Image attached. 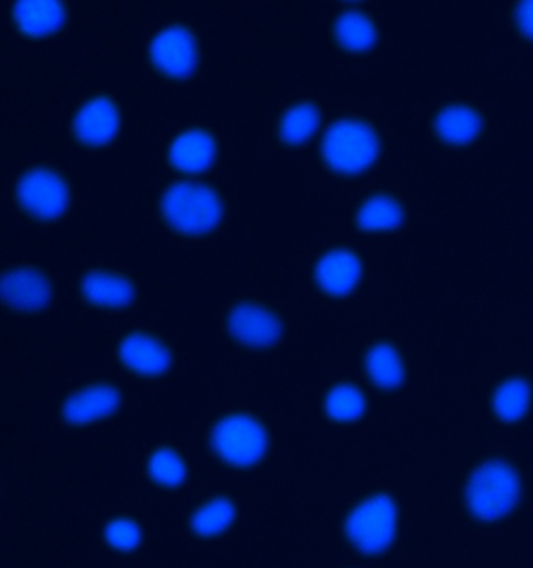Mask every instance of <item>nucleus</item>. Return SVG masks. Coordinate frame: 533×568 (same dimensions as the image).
<instances>
[{
  "instance_id": "15",
  "label": "nucleus",
  "mask_w": 533,
  "mask_h": 568,
  "mask_svg": "<svg viewBox=\"0 0 533 568\" xmlns=\"http://www.w3.org/2000/svg\"><path fill=\"white\" fill-rule=\"evenodd\" d=\"M168 156L179 172L201 174L217 160V141L205 130H187L172 141Z\"/></svg>"
},
{
  "instance_id": "8",
  "label": "nucleus",
  "mask_w": 533,
  "mask_h": 568,
  "mask_svg": "<svg viewBox=\"0 0 533 568\" xmlns=\"http://www.w3.org/2000/svg\"><path fill=\"white\" fill-rule=\"evenodd\" d=\"M149 55L161 74L171 79H187L198 68V41L185 27H167L153 37Z\"/></svg>"
},
{
  "instance_id": "5",
  "label": "nucleus",
  "mask_w": 533,
  "mask_h": 568,
  "mask_svg": "<svg viewBox=\"0 0 533 568\" xmlns=\"http://www.w3.org/2000/svg\"><path fill=\"white\" fill-rule=\"evenodd\" d=\"M398 527L396 503L389 495H374L360 503L346 520V535L363 552H382L393 542Z\"/></svg>"
},
{
  "instance_id": "7",
  "label": "nucleus",
  "mask_w": 533,
  "mask_h": 568,
  "mask_svg": "<svg viewBox=\"0 0 533 568\" xmlns=\"http://www.w3.org/2000/svg\"><path fill=\"white\" fill-rule=\"evenodd\" d=\"M228 332L244 347L266 351L282 339L283 324L278 314L266 306L243 302L229 311Z\"/></svg>"
},
{
  "instance_id": "14",
  "label": "nucleus",
  "mask_w": 533,
  "mask_h": 568,
  "mask_svg": "<svg viewBox=\"0 0 533 568\" xmlns=\"http://www.w3.org/2000/svg\"><path fill=\"white\" fill-rule=\"evenodd\" d=\"M83 298L105 310L128 308L135 302L137 290L124 275L110 271H91L80 282Z\"/></svg>"
},
{
  "instance_id": "25",
  "label": "nucleus",
  "mask_w": 533,
  "mask_h": 568,
  "mask_svg": "<svg viewBox=\"0 0 533 568\" xmlns=\"http://www.w3.org/2000/svg\"><path fill=\"white\" fill-rule=\"evenodd\" d=\"M324 409L332 420L348 424V422H354L363 416L364 409H366V400H364V395L359 387L343 383V385L329 390Z\"/></svg>"
},
{
  "instance_id": "2",
  "label": "nucleus",
  "mask_w": 533,
  "mask_h": 568,
  "mask_svg": "<svg viewBox=\"0 0 533 568\" xmlns=\"http://www.w3.org/2000/svg\"><path fill=\"white\" fill-rule=\"evenodd\" d=\"M379 138L373 126L359 119L333 122L321 142L322 160L343 175L362 174L378 160Z\"/></svg>"
},
{
  "instance_id": "21",
  "label": "nucleus",
  "mask_w": 533,
  "mask_h": 568,
  "mask_svg": "<svg viewBox=\"0 0 533 568\" xmlns=\"http://www.w3.org/2000/svg\"><path fill=\"white\" fill-rule=\"evenodd\" d=\"M237 508L228 497L203 503L190 518V527L199 537H214L228 531L235 521Z\"/></svg>"
},
{
  "instance_id": "10",
  "label": "nucleus",
  "mask_w": 533,
  "mask_h": 568,
  "mask_svg": "<svg viewBox=\"0 0 533 568\" xmlns=\"http://www.w3.org/2000/svg\"><path fill=\"white\" fill-rule=\"evenodd\" d=\"M121 402L118 387L109 383H98L69 395L61 406V418L72 426L95 424L113 416L121 406Z\"/></svg>"
},
{
  "instance_id": "13",
  "label": "nucleus",
  "mask_w": 533,
  "mask_h": 568,
  "mask_svg": "<svg viewBox=\"0 0 533 568\" xmlns=\"http://www.w3.org/2000/svg\"><path fill=\"white\" fill-rule=\"evenodd\" d=\"M362 278V263L348 248H333L321 256L314 266V282L322 293L344 297L355 290Z\"/></svg>"
},
{
  "instance_id": "4",
  "label": "nucleus",
  "mask_w": 533,
  "mask_h": 568,
  "mask_svg": "<svg viewBox=\"0 0 533 568\" xmlns=\"http://www.w3.org/2000/svg\"><path fill=\"white\" fill-rule=\"evenodd\" d=\"M210 447L228 466L249 468L266 456L270 436L259 418L230 414L214 424L210 432Z\"/></svg>"
},
{
  "instance_id": "22",
  "label": "nucleus",
  "mask_w": 533,
  "mask_h": 568,
  "mask_svg": "<svg viewBox=\"0 0 533 568\" xmlns=\"http://www.w3.org/2000/svg\"><path fill=\"white\" fill-rule=\"evenodd\" d=\"M321 124L320 110L313 103H296L283 113L279 124L280 140L286 145H301L312 140Z\"/></svg>"
},
{
  "instance_id": "9",
  "label": "nucleus",
  "mask_w": 533,
  "mask_h": 568,
  "mask_svg": "<svg viewBox=\"0 0 533 568\" xmlns=\"http://www.w3.org/2000/svg\"><path fill=\"white\" fill-rule=\"evenodd\" d=\"M51 280L33 267L11 268L3 275L2 298L9 308L19 313H40L51 305Z\"/></svg>"
},
{
  "instance_id": "16",
  "label": "nucleus",
  "mask_w": 533,
  "mask_h": 568,
  "mask_svg": "<svg viewBox=\"0 0 533 568\" xmlns=\"http://www.w3.org/2000/svg\"><path fill=\"white\" fill-rule=\"evenodd\" d=\"M13 19L27 37L46 38L59 32L64 26L67 11L60 2L27 0L14 6Z\"/></svg>"
},
{
  "instance_id": "12",
  "label": "nucleus",
  "mask_w": 533,
  "mask_h": 568,
  "mask_svg": "<svg viewBox=\"0 0 533 568\" xmlns=\"http://www.w3.org/2000/svg\"><path fill=\"white\" fill-rule=\"evenodd\" d=\"M119 359L133 374L155 378L172 366L170 348L148 333H130L118 348Z\"/></svg>"
},
{
  "instance_id": "18",
  "label": "nucleus",
  "mask_w": 533,
  "mask_h": 568,
  "mask_svg": "<svg viewBox=\"0 0 533 568\" xmlns=\"http://www.w3.org/2000/svg\"><path fill=\"white\" fill-rule=\"evenodd\" d=\"M333 33L341 48L352 53L370 51L378 40L374 22L366 14L355 10L340 14L333 26Z\"/></svg>"
},
{
  "instance_id": "26",
  "label": "nucleus",
  "mask_w": 533,
  "mask_h": 568,
  "mask_svg": "<svg viewBox=\"0 0 533 568\" xmlns=\"http://www.w3.org/2000/svg\"><path fill=\"white\" fill-rule=\"evenodd\" d=\"M105 539L114 550L129 552L140 547L143 531L132 518L119 517L107 525Z\"/></svg>"
},
{
  "instance_id": "27",
  "label": "nucleus",
  "mask_w": 533,
  "mask_h": 568,
  "mask_svg": "<svg viewBox=\"0 0 533 568\" xmlns=\"http://www.w3.org/2000/svg\"><path fill=\"white\" fill-rule=\"evenodd\" d=\"M516 22L521 32L533 41V2H523L516 9Z\"/></svg>"
},
{
  "instance_id": "6",
  "label": "nucleus",
  "mask_w": 533,
  "mask_h": 568,
  "mask_svg": "<svg viewBox=\"0 0 533 568\" xmlns=\"http://www.w3.org/2000/svg\"><path fill=\"white\" fill-rule=\"evenodd\" d=\"M14 197L30 217L52 221L67 213L69 186L59 172L48 168H34L18 180Z\"/></svg>"
},
{
  "instance_id": "3",
  "label": "nucleus",
  "mask_w": 533,
  "mask_h": 568,
  "mask_svg": "<svg viewBox=\"0 0 533 568\" xmlns=\"http://www.w3.org/2000/svg\"><path fill=\"white\" fill-rule=\"evenodd\" d=\"M520 490L516 471L507 463L489 460L471 475L466 505L479 520H500L515 508Z\"/></svg>"
},
{
  "instance_id": "24",
  "label": "nucleus",
  "mask_w": 533,
  "mask_h": 568,
  "mask_svg": "<svg viewBox=\"0 0 533 568\" xmlns=\"http://www.w3.org/2000/svg\"><path fill=\"white\" fill-rule=\"evenodd\" d=\"M531 405V387L524 379L512 378L502 383L493 395V408L504 422H516L527 413Z\"/></svg>"
},
{
  "instance_id": "11",
  "label": "nucleus",
  "mask_w": 533,
  "mask_h": 568,
  "mask_svg": "<svg viewBox=\"0 0 533 568\" xmlns=\"http://www.w3.org/2000/svg\"><path fill=\"white\" fill-rule=\"evenodd\" d=\"M121 129V114L117 103L98 95L77 110L72 121V133L77 141L91 148L110 144Z\"/></svg>"
},
{
  "instance_id": "23",
  "label": "nucleus",
  "mask_w": 533,
  "mask_h": 568,
  "mask_svg": "<svg viewBox=\"0 0 533 568\" xmlns=\"http://www.w3.org/2000/svg\"><path fill=\"white\" fill-rule=\"evenodd\" d=\"M148 474L153 483L167 489L185 485L188 468L185 460L172 448H159L149 456Z\"/></svg>"
},
{
  "instance_id": "19",
  "label": "nucleus",
  "mask_w": 533,
  "mask_h": 568,
  "mask_svg": "<svg viewBox=\"0 0 533 568\" xmlns=\"http://www.w3.org/2000/svg\"><path fill=\"white\" fill-rule=\"evenodd\" d=\"M356 225L363 232H389L398 229L404 221V211L389 195H373L362 203L356 211Z\"/></svg>"
},
{
  "instance_id": "17",
  "label": "nucleus",
  "mask_w": 533,
  "mask_h": 568,
  "mask_svg": "<svg viewBox=\"0 0 533 568\" xmlns=\"http://www.w3.org/2000/svg\"><path fill=\"white\" fill-rule=\"evenodd\" d=\"M435 130L441 141L452 145H465L481 134L482 119L470 106L451 105L440 111Z\"/></svg>"
},
{
  "instance_id": "20",
  "label": "nucleus",
  "mask_w": 533,
  "mask_h": 568,
  "mask_svg": "<svg viewBox=\"0 0 533 568\" xmlns=\"http://www.w3.org/2000/svg\"><path fill=\"white\" fill-rule=\"evenodd\" d=\"M366 374L375 386L382 389H396L404 382V364L396 348L390 344H378L366 353L364 358Z\"/></svg>"
},
{
  "instance_id": "1",
  "label": "nucleus",
  "mask_w": 533,
  "mask_h": 568,
  "mask_svg": "<svg viewBox=\"0 0 533 568\" xmlns=\"http://www.w3.org/2000/svg\"><path fill=\"white\" fill-rule=\"evenodd\" d=\"M164 222L188 236L212 233L220 225L224 205L212 187L202 183L171 184L160 199Z\"/></svg>"
}]
</instances>
